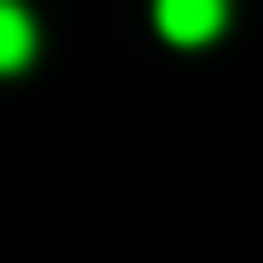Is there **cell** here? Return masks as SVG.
<instances>
[{
	"instance_id": "cell-1",
	"label": "cell",
	"mask_w": 263,
	"mask_h": 263,
	"mask_svg": "<svg viewBox=\"0 0 263 263\" xmlns=\"http://www.w3.org/2000/svg\"><path fill=\"white\" fill-rule=\"evenodd\" d=\"M156 33L181 41V49H197V41L222 33V0H156Z\"/></svg>"
},
{
	"instance_id": "cell-2",
	"label": "cell",
	"mask_w": 263,
	"mask_h": 263,
	"mask_svg": "<svg viewBox=\"0 0 263 263\" xmlns=\"http://www.w3.org/2000/svg\"><path fill=\"white\" fill-rule=\"evenodd\" d=\"M25 58H33V25L16 0H0V66H25Z\"/></svg>"
}]
</instances>
